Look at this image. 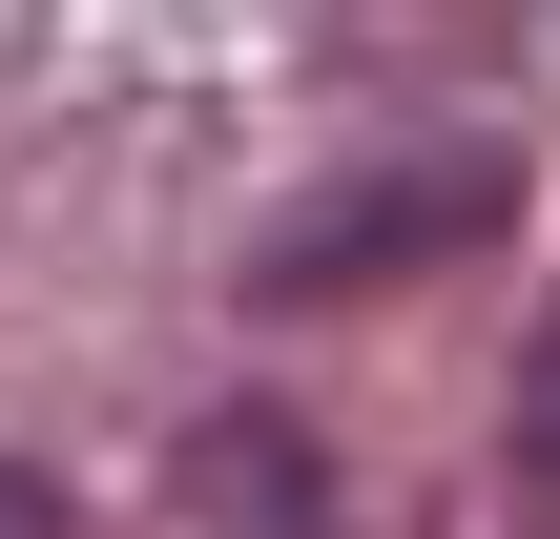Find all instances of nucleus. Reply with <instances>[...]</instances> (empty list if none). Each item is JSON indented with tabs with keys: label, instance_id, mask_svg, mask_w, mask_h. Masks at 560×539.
<instances>
[{
	"label": "nucleus",
	"instance_id": "f03ea898",
	"mask_svg": "<svg viewBox=\"0 0 560 539\" xmlns=\"http://www.w3.org/2000/svg\"><path fill=\"white\" fill-rule=\"evenodd\" d=\"M520 499H540V519H560V332H540V353H520Z\"/></svg>",
	"mask_w": 560,
	"mask_h": 539
},
{
	"label": "nucleus",
	"instance_id": "7ed1b4c3",
	"mask_svg": "<svg viewBox=\"0 0 560 539\" xmlns=\"http://www.w3.org/2000/svg\"><path fill=\"white\" fill-rule=\"evenodd\" d=\"M0 539H62V499H42V478H21V457H0Z\"/></svg>",
	"mask_w": 560,
	"mask_h": 539
},
{
	"label": "nucleus",
	"instance_id": "f257e3e1",
	"mask_svg": "<svg viewBox=\"0 0 560 539\" xmlns=\"http://www.w3.org/2000/svg\"><path fill=\"white\" fill-rule=\"evenodd\" d=\"M457 229H499V166H478V145H436V166H374V187L291 208V229L249 249V291H270V312H312V291H353V270H416V249H457Z\"/></svg>",
	"mask_w": 560,
	"mask_h": 539
}]
</instances>
